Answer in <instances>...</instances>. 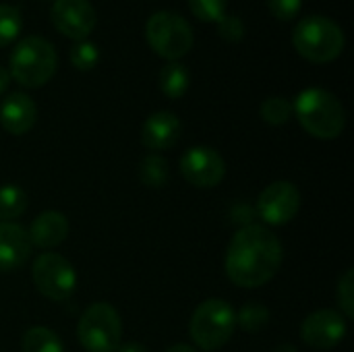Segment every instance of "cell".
Returning a JSON list of instances; mask_svg holds the SVG:
<instances>
[{"instance_id":"6da1fadb","label":"cell","mask_w":354,"mask_h":352,"mask_svg":"<svg viewBox=\"0 0 354 352\" xmlns=\"http://www.w3.org/2000/svg\"><path fill=\"white\" fill-rule=\"evenodd\" d=\"M284 249L280 239L266 226L247 224L236 230L226 251V274L241 288H259L280 270Z\"/></svg>"},{"instance_id":"7a4b0ae2","label":"cell","mask_w":354,"mask_h":352,"mask_svg":"<svg viewBox=\"0 0 354 352\" xmlns=\"http://www.w3.org/2000/svg\"><path fill=\"white\" fill-rule=\"evenodd\" d=\"M301 127L315 139H336L346 127V112L342 102L328 89H303L292 106Z\"/></svg>"},{"instance_id":"3957f363","label":"cell","mask_w":354,"mask_h":352,"mask_svg":"<svg viewBox=\"0 0 354 352\" xmlns=\"http://www.w3.org/2000/svg\"><path fill=\"white\" fill-rule=\"evenodd\" d=\"M292 44L305 60L328 64L342 54L346 37L342 27L330 17L311 15L297 23L292 31Z\"/></svg>"},{"instance_id":"277c9868","label":"cell","mask_w":354,"mask_h":352,"mask_svg":"<svg viewBox=\"0 0 354 352\" xmlns=\"http://www.w3.org/2000/svg\"><path fill=\"white\" fill-rule=\"evenodd\" d=\"M58 66V56L54 46L39 35H27L17 41L10 54L8 75L23 87L35 89L46 85Z\"/></svg>"},{"instance_id":"5b68a950","label":"cell","mask_w":354,"mask_h":352,"mask_svg":"<svg viewBox=\"0 0 354 352\" xmlns=\"http://www.w3.org/2000/svg\"><path fill=\"white\" fill-rule=\"evenodd\" d=\"M236 330V313L224 299L203 301L189 324L193 342L205 352L220 351Z\"/></svg>"},{"instance_id":"8992f818","label":"cell","mask_w":354,"mask_h":352,"mask_svg":"<svg viewBox=\"0 0 354 352\" xmlns=\"http://www.w3.org/2000/svg\"><path fill=\"white\" fill-rule=\"evenodd\" d=\"M145 39L158 56L174 62L191 52L195 35L189 21L180 15L172 10H158L145 23Z\"/></svg>"},{"instance_id":"52a82bcc","label":"cell","mask_w":354,"mask_h":352,"mask_svg":"<svg viewBox=\"0 0 354 352\" xmlns=\"http://www.w3.org/2000/svg\"><path fill=\"white\" fill-rule=\"evenodd\" d=\"M77 338L87 352H116L122 342V322L110 303L89 305L77 326Z\"/></svg>"},{"instance_id":"ba28073f","label":"cell","mask_w":354,"mask_h":352,"mask_svg":"<svg viewBox=\"0 0 354 352\" xmlns=\"http://www.w3.org/2000/svg\"><path fill=\"white\" fill-rule=\"evenodd\" d=\"M31 278L37 293L48 301H68L77 288L75 268L58 253H41L33 261Z\"/></svg>"},{"instance_id":"9c48e42d","label":"cell","mask_w":354,"mask_h":352,"mask_svg":"<svg viewBox=\"0 0 354 352\" xmlns=\"http://www.w3.org/2000/svg\"><path fill=\"white\" fill-rule=\"evenodd\" d=\"M301 210V191L290 180L268 185L257 199V214L270 226H284L297 218Z\"/></svg>"},{"instance_id":"30bf717a","label":"cell","mask_w":354,"mask_h":352,"mask_svg":"<svg viewBox=\"0 0 354 352\" xmlns=\"http://www.w3.org/2000/svg\"><path fill=\"white\" fill-rule=\"evenodd\" d=\"M180 174L197 189H214L226 176V162L214 147L197 145L180 158Z\"/></svg>"},{"instance_id":"8fae6325","label":"cell","mask_w":354,"mask_h":352,"mask_svg":"<svg viewBox=\"0 0 354 352\" xmlns=\"http://www.w3.org/2000/svg\"><path fill=\"white\" fill-rule=\"evenodd\" d=\"M346 319L340 311L319 309L305 317L301 326V338L307 346L317 351H330L338 346L346 336Z\"/></svg>"},{"instance_id":"7c38bea8","label":"cell","mask_w":354,"mask_h":352,"mask_svg":"<svg viewBox=\"0 0 354 352\" xmlns=\"http://www.w3.org/2000/svg\"><path fill=\"white\" fill-rule=\"evenodd\" d=\"M50 19L62 35L75 41L87 39L97 21L89 0H54Z\"/></svg>"},{"instance_id":"4fadbf2b","label":"cell","mask_w":354,"mask_h":352,"mask_svg":"<svg viewBox=\"0 0 354 352\" xmlns=\"http://www.w3.org/2000/svg\"><path fill=\"white\" fill-rule=\"evenodd\" d=\"M180 135H183V124L178 116L168 110H158L143 122L141 143L153 154L166 151L178 143Z\"/></svg>"},{"instance_id":"5bb4252c","label":"cell","mask_w":354,"mask_h":352,"mask_svg":"<svg viewBox=\"0 0 354 352\" xmlns=\"http://www.w3.org/2000/svg\"><path fill=\"white\" fill-rule=\"evenodd\" d=\"M37 120V106L35 102L23 93L12 91L0 104V124L10 135H25L33 129Z\"/></svg>"},{"instance_id":"9a60e30c","label":"cell","mask_w":354,"mask_h":352,"mask_svg":"<svg viewBox=\"0 0 354 352\" xmlns=\"http://www.w3.org/2000/svg\"><path fill=\"white\" fill-rule=\"evenodd\" d=\"M31 241L23 226L0 222V272L19 270L31 255Z\"/></svg>"},{"instance_id":"2e32d148","label":"cell","mask_w":354,"mask_h":352,"mask_svg":"<svg viewBox=\"0 0 354 352\" xmlns=\"http://www.w3.org/2000/svg\"><path fill=\"white\" fill-rule=\"evenodd\" d=\"M68 228L71 226H68L66 216L50 210V212L39 214L31 222L27 234H29L31 245H35L39 249H54L60 243H64V239L68 237Z\"/></svg>"},{"instance_id":"e0dca14e","label":"cell","mask_w":354,"mask_h":352,"mask_svg":"<svg viewBox=\"0 0 354 352\" xmlns=\"http://www.w3.org/2000/svg\"><path fill=\"white\" fill-rule=\"evenodd\" d=\"M158 83H160V89L166 98L170 100H178L187 93L189 85H191V75H189V68L174 60V62H168L162 66L160 71V77H158Z\"/></svg>"},{"instance_id":"ac0fdd59","label":"cell","mask_w":354,"mask_h":352,"mask_svg":"<svg viewBox=\"0 0 354 352\" xmlns=\"http://www.w3.org/2000/svg\"><path fill=\"white\" fill-rule=\"evenodd\" d=\"M21 351L23 352H64V349H62L60 338H58L52 330L41 328V326H35V328H29V330L23 334Z\"/></svg>"},{"instance_id":"d6986e66","label":"cell","mask_w":354,"mask_h":352,"mask_svg":"<svg viewBox=\"0 0 354 352\" xmlns=\"http://www.w3.org/2000/svg\"><path fill=\"white\" fill-rule=\"evenodd\" d=\"M170 176V168L166 158H162L160 154H149L141 160L139 166V178L145 187L149 189H162L168 183Z\"/></svg>"},{"instance_id":"ffe728a7","label":"cell","mask_w":354,"mask_h":352,"mask_svg":"<svg viewBox=\"0 0 354 352\" xmlns=\"http://www.w3.org/2000/svg\"><path fill=\"white\" fill-rule=\"evenodd\" d=\"M27 207V195L17 185L0 187V222H12Z\"/></svg>"},{"instance_id":"44dd1931","label":"cell","mask_w":354,"mask_h":352,"mask_svg":"<svg viewBox=\"0 0 354 352\" xmlns=\"http://www.w3.org/2000/svg\"><path fill=\"white\" fill-rule=\"evenodd\" d=\"M23 27V17L19 6L12 4H0V48H6L12 44Z\"/></svg>"},{"instance_id":"7402d4cb","label":"cell","mask_w":354,"mask_h":352,"mask_svg":"<svg viewBox=\"0 0 354 352\" xmlns=\"http://www.w3.org/2000/svg\"><path fill=\"white\" fill-rule=\"evenodd\" d=\"M261 118L272 124V127H282L290 120L292 116V104L286 100V98H280V95H272L268 100H263L261 104Z\"/></svg>"},{"instance_id":"603a6c76","label":"cell","mask_w":354,"mask_h":352,"mask_svg":"<svg viewBox=\"0 0 354 352\" xmlns=\"http://www.w3.org/2000/svg\"><path fill=\"white\" fill-rule=\"evenodd\" d=\"M268 322H270V311L259 303L245 305L236 315V326H241L245 332H251V334L263 330L268 326Z\"/></svg>"},{"instance_id":"cb8c5ba5","label":"cell","mask_w":354,"mask_h":352,"mask_svg":"<svg viewBox=\"0 0 354 352\" xmlns=\"http://www.w3.org/2000/svg\"><path fill=\"white\" fill-rule=\"evenodd\" d=\"M71 64L79 71H91L100 60V50L89 39H79L71 48Z\"/></svg>"},{"instance_id":"d4e9b609","label":"cell","mask_w":354,"mask_h":352,"mask_svg":"<svg viewBox=\"0 0 354 352\" xmlns=\"http://www.w3.org/2000/svg\"><path fill=\"white\" fill-rule=\"evenodd\" d=\"M191 12L205 23H218L226 15L228 0H187Z\"/></svg>"},{"instance_id":"484cf974","label":"cell","mask_w":354,"mask_h":352,"mask_svg":"<svg viewBox=\"0 0 354 352\" xmlns=\"http://www.w3.org/2000/svg\"><path fill=\"white\" fill-rule=\"evenodd\" d=\"M336 297H338L340 313L344 315V319H353L354 317V272L353 270H346V272H344V276L338 280Z\"/></svg>"},{"instance_id":"4316f807","label":"cell","mask_w":354,"mask_h":352,"mask_svg":"<svg viewBox=\"0 0 354 352\" xmlns=\"http://www.w3.org/2000/svg\"><path fill=\"white\" fill-rule=\"evenodd\" d=\"M218 35L230 44L234 41H241L245 37V23L243 19L234 17V15H224L220 21H218Z\"/></svg>"},{"instance_id":"83f0119b","label":"cell","mask_w":354,"mask_h":352,"mask_svg":"<svg viewBox=\"0 0 354 352\" xmlns=\"http://www.w3.org/2000/svg\"><path fill=\"white\" fill-rule=\"evenodd\" d=\"M270 12L280 21H292L303 10V0H268Z\"/></svg>"},{"instance_id":"f1b7e54d","label":"cell","mask_w":354,"mask_h":352,"mask_svg":"<svg viewBox=\"0 0 354 352\" xmlns=\"http://www.w3.org/2000/svg\"><path fill=\"white\" fill-rule=\"evenodd\" d=\"M116 352H149V351H147L143 344H139V342H127V344H120Z\"/></svg>"},{"instance_id":"f546056e","label":"cell","mask_w":354,"mask_h":352,"mask_svg":"<svg viewBox=\"0 0 354 352\" xmlns=\"http://www.w3.org/2000/svg\"><path fill=\"white\" fill-rule=\"evenodd\" d=\"M8 85H10V75L4 66H0V95L8 89Z\"/></svg>"},{"instance_id":"4dcf8cb0","label":"cell","mask_w":354,"mask_h":352,"mask_svg":"<svg viewBox=\"0 0 354 352\" xmlns=\"http://www.w3.org/2000/svg\"><path fill=\"white\" fill-rule=\"evenodd\" d=\"M164 352H197L193 346H189V344H174V346H170V349H166Z\"/></svg>"},{"instance_id":"1f68e13d","label":"cell","mask_w":354,"mask_h":352,"mask_svg":"<svg viewBox=\"0 0 354 352\" xmlns=\"http://www.w3.org/2000/svg\"><path fill=\"white\" fill-rule=\"evenodd\" d=\"M276 352H297V349H295V346H286V344H284V346H280Z\"/></svg>"}]
</instances>
